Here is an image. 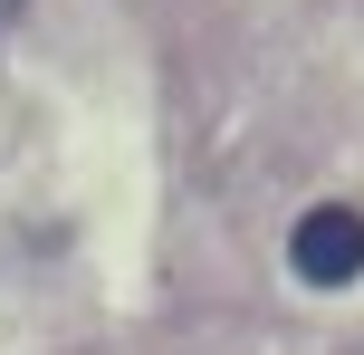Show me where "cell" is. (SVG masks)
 <instances>
[{"instance_id": "cell-1", "label": "cell", "mask_w": 364, "mask_h": 355, "mask_svg": "<svg viewBox=\"0 0 364 355\" xmlns=\"http://www.w3.org/2000/svg\"><path fill=\"white\" fill-rule=\"evenodd\" d=\"M288 260H297V279H307V288H346V279H364V211L316 202L307 221L288 231Z\"/></svg>"}]
</instances>
